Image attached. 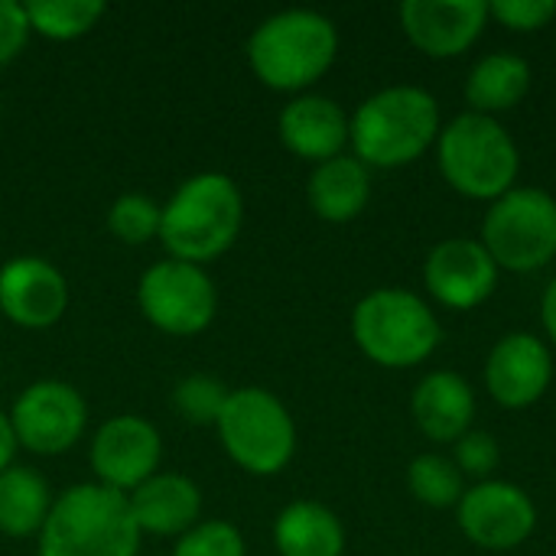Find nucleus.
I'll return each mask as SVG.
<instances>
[{
    "label": "nucleus",
    "instance_id": "1",
    "mask_svg": "<svg viewBox=\"0 0 556 556\" xmlns=\"http://www.w3.org/2000/svg\"><path fill=\"white\" fill-rule=\"evenodd\" d=\"M244 195L228 173L205 169L182 179L163 202L160 241L173 261L212 264L241 235Z\"/></svg>",
    "mask_w": 556,
    "mask_h": 556
},
{
    "label": "nucleus",
    "instance_id": "2",
    "mask_svg": "<svg viewBox=\"0 0 556 556\" xmlns=\"http://www.w3.org/2000/svg\"><path fill=\"white\" fill-rule=\"evenodd\" d=\"M140 541L127 495L98 482H78L52 498L36 538V556H137Z\"/></svg>",
    "mask_w": 556,
    "mask_h": 556
},
{
    "label": "nucleus",
    "instance_id": "3",
    "mask_svg": "<svg viewBox=\"0 0 556 556\" xmlns=\"http://www.w3.org/2000/svg\"><path fill=\"white\" fill-rule=\"evenodd\" d=\"M440 137V104L417 85L375 91L349 117L355 160L378 169H397L420 160Z\"/></svg>",
    "mask_w": 556,
    "mask_h": 556
},
{
    "label": "nucleus",
    "instance_id": "4",
    "mask_svg": "<svg viewBox=\"0 0 556 556\" xmlns=\"http://www.w3.org/2000/svg\"><path fill=\"white\" fill-rule=\"evenodd\" d=\"M244 55L261 85L300 94L332 68L339 33L316 10H280L254 26Z\"/></svg>",
    "mask_w": 556,
    "mask_h": 556
},
{
    "label": "nucleus",
    "instance_id": "5",
    "mask_svg": "<svg viewBox=\"0 0 556 556\" xmlns=\"http://www.w3.org/2000/svg\"><path fill=\"white\" fill-rule=\"evenodd\" d=\"M437 156L443 179L466 199H502L515 189L521 156L511 134L489 114L466 111L440 127Z\"/></svg>",
    "mask_w": 556,
    "mask_h": 556
},
{
    "label": "nucleus",
    "instance_id": "6",
    "mask_svg": "<svg viewBox=\"0 0 556 556\" xmlns=\"http://www.w3.org/2000/svg\"><path fill=\"white\" fill-rule=\"evenodd\" d=\"M352 339L362 355L381 368H414L437 352L443 329L417 293L378 287L358 300L352 313Z\"/></svg>",
    "mask_w": 556,
    "mask_h": 556
},
{
    "label": "nucleus",
    "instance_id": "7",
    "mask_svg": "<svg viewBox=\"0 0 556 556\" xmlns=\"http://www.w3.org/2000/svg\"><path fill=\"white\" fill-rule=\"evenodd\" d=\"M222 450L251 476H280L296 453V424L287 404L267 388H235L215 424Z\"/></svg>",
    "mask_w": 556,
    "mask_h": 556
},
{
    "label": "nucleus",
    "instance_id": "8",
    "mask_svg": "<svg viewBox=\"0 0 556 556\" xmlns=\"http://www.w3.org/2000/svg\"><path fill=\"white\" fill-rule=\"evenodd\" d=\"M482 248L515 274H531L556 257V202L544 189H511L482 222Z\"/></svg>",
    "mask_w": 556,
    "mask_h": 556
},
{
    "label": "nucleus",
    "instance_id": "9",
    "mask_svg": "<svg viewBox=\"0 0 556 556\" xmlns=\"http://www.w3.org/2000/svg\"><path fill=\"white\" fill-rule=\"evenodd\" d=\"M137 306L153 329L189 339L212 326L218 313V290L205 267L166 257L140 274Z\"/></svg>",
    "mask_w": 556,
    "mask_h": 556
},
{
    "label": "nucleus",
    "instance_id": "10",
    "mask_svg": "<svg viewBox=\"0 0 556 556\" xmlns=\"http://www.w3.org/2000/svg\"><path fill=\"white\" fill-rule=\"evenodd\" d=\"M7 414L16 446L36 456L68 453L88 427V404L81 391L59 378H42L23 388Z\"/></svg>",
    "mask_w": 556,
    "mask_h": 556
},
{
    "label": "nucleus",
    "instance_id": "11",
    "mask_svg": "<svg viewBox=\"0 0 556 556\" xmlns=\"http://www.w3.org/2000/svg\"><path fill=\"white\" fill-rule=\"evenodd\" d=\"M163 463V437L156 424L137 414H117L98 427L88 446V466L94 482L130 495L150 476L160 472Z\"/></svg>",
    "mask_w": 556,
    "mask_h": 556
},
{
    "label": "nucleus",
    "instance_id": "12",
    "mask_svg": "<svg viewBox=\"0 0 556 556\" xmlns=\"http://www.w3.org/2000/svg\"><path fill=\"white\" fill-rule=\"evenodd\" d=\"M463 534L485 551H515L538 528V508L531 495L511 482H479L472 485L459 505Z\"/></svg>",
    "mask_w": 556,
    "mask_h": 556
},
{
    "label": "nucleus",
    "instance_id": "13",
    "mask_svg": "<svg viewBox=\"0 0 556 556\" xmlns=\"http://www.w3.org/2000/svg\"><path fill=\"white\" fill-rule=\"evenodd\" d=\"M68 309V280L62 270L39 257L20 254L0 267V313L20 329H49Z\"/></svg>",
    "mask_w": 556,
    "mask_h": 556
},
{
    "label": "nucleus",
    "instance_id": "14",
    "mask_svg": "<svg viewBox=\"0 0 556 556\" xmlns=\"http://www.w3.org/2000/svg\"><path fill=\"white\" fill-rule=\"evenodd\" d=\"M424 283L430 296L450 309L482 306L498 283V264L476 238L440 241L424 261Z\"/></svg>",
    "mask_w": 556,
    "mask_h": 556
},
{
    "label": "nucleus",
    "instance_id": "15",
    "mask_svg": "<svg viewBox=\"0 0 556 556\" xmlns=\"http://www.w3.org/2000/svg\"><path fill=\"white\" fill-rule=\"evenodd\" d=\"M554 378V358L551 349L531 336V332H511L495 342L485 362V388L489 394L508 407L525 410L538 404Z\"/></svg>",
    "mask_w": 556,
    "mask_h": 556
},
{
    "label": "nucleus",
    "instance_id": "16",
    "mask_svg": "<svg viewBox=\"0 0 556 556\" xmlns=\"http://www.w3.org/2000/svg\"><path fill=\"white\" fill-rule=\"evenodd\" d=\"M485 0H404V36L433 59H453L466 52L485 29Z\"/></svg>",
    "mask_w": 556,
    "mask_h": 556
},
{
    "label": "nucleus",
    "instance_id": "17",
    "mask_svg": "<svg viewBox=\"0 0 556 556\" xmlns=\"http://www.w3.org/2000/svg\"><path fill=\"white\" fill-rule=\"evenodd\" d=\"M277 134L293 156L319 166L332 156H342L349 143V114L326 94H296L283 104Z\"/></svg>",
    "mask_w": 556,
    "mask_h": 556
},
{
    "label": "nucleus",
    "instance_id": "18",
    "mask_svg": "<svg viewBox=\"0 0 556 556\" xmlns=\"http://www.w3.org/2000/svg\"><path fill=\"white\" fill-rule=\"evenodd\" d=\"M130 515L140 534L182 538L202 521V489L182 472H156L130 495Z\"/></svg>",
    "mask_w": 556,
    "mask_h": 556
},
{
    "label": "nucleus",
    "instance_id": "19",
    "mask_svg": "<svg viewBox=\"0 0 556 556\" xmlns=\"http://www.w3.org/2000/svg\"><path fill=\"white\" fill-rule=\"evenodd\" d=\"M410 410L424 437L437 443H456L463 433H469V424L476 417V394L463 375L430 371L417 384Z\"/></svg>",
    "mask_w": 556,
    "mask_h": 556
},
{
    "label": "nucleus",
    "instance_id": "20",
    "mask_svg": "<svg viewBox=\"0 0 556 556\" xmlns=\"http://www.w3.org/2000/svg\"><path fill=\"white\" fill-rule=\"evenodd\" d=\"M306 199H309V208L316 212V218L345 225L365 212V205L371 199V173L355 156H345V153L332 156L309 173Z\"/></svg>",
    "mask_w": 556,
    "mask_h": 556
},
{
    "label": "nucleus",
    "instance_id": "21",
    "mask_svg": "<svg viewBox=\"0 0 556 556\" xmlns=\"http://www.w3.org/2000/svg\"><path fill=\"white\" fill-rule=\"evenodd\" d=\"M274 547L280 556H342L345 528L319 502H293L274 521Z\"/></svg>",
    "mask_w": 556,
    "mask_h": 556
},
{
    "label": "nucleus",
    "instance_id": "22",
    "mask_svg": "<svg viewBox=\"0 0 556 556\" xmlns=\"http://www.w3.org/2000/svg\"><path fill=\"white\" fill-rule=\"evenodd\" d=\"M531 65L515 52H492L479 59L466 78V98L476 114H498L521 104L531 91Z\"/></svg>",
    "mask_w": 556,
    "mask_h": 556
},
{
    "label": "nucleus",
    "instance_id": "23",
    "mask_svg": "<svg viewBox=\"0 0 556 556\" xmlns=\"http://www.w3.org/2000/svg\"><path fill=\"white\" fill-rule=\"evenodd\" d=\"M52 508V492L49 482L26 466H10L0 472V534L23 541V538H39L46 518Z\"/></svg>",
    "mask_w": 556,
    "mask_h": 556
},
{
    "label": "nucleus",
    "instance_id": "24",
    "mask_svg": "<svg viewBox=\"0 0 556 556\" xmlns=\"http://www.w3.org/2000/svg\"><path fill=\"white\" fill-rule=\"evenodd\" d=\"M29 33L52 39V42H72L98 26V20L108 13L101 0H29L23 3Z\"/></svg>",
    "mask_w": 556,
    "mask_h": 556
},
{
    "label": "nucleus",
    "instance_id": "25",
    "mask_svg": "<svg viewBox=\"0 0 556 556\" xmlns=\"http://www.w3.org/2000/svg\"><path fill=\"white\" fill-rule=\"evenodd\" d=\"M407 489L427 508H453L466 495L463 472L456 469L453 459H446L440 453H424V456H417L410 463V469H407Z\"/></svg>",
    "mask_w": 556,
    "mask_h": 556
},
{
    "label": "nucleus",
    "instance_id": "26",
    "mask_svg": "<svg viewBox=\"0 0 556 556\" xmlns=\"http://www.w3.org/2000/svg\"><path fill=\"white\" fill-rule=\"evenodd\" d=\"M160 218H163V205L156 199L143 192H124L108 208V231L121 244L140 248L160 238Z\"/></svg>",
    "mask_w": 556,
    "mask_h": 556
},
{
    "label": "nucleus",
    "instance_id": "27",
    "mask_svg": "<svg viewBox=\"0 0 556 556\" xmlns=\"http://www.w3.org/2000/svg\"><path fill=\"white\" fill-rule=\"evenodd\" d=\"M231 388H225L215 375H186L173 388V410L192 427H215Z\"/></svg>",
    "mask_w": 556,
    "mask_h": 556
},
{
    "label": "nucleus",
    "instance_id": "28",
    "mask_svg": "<svg viewBox=\"0 0 556 556\" xmlns=\"http://www.w3.org/2000/svg\"><path fill=\"white\" fill-rule=\"evenodd\" d=\"M169 556H248L244 538L231 521L208 518L176 538Z\"/></svg>",
    "mask_w": 556,
    "mask_h": 556
},
{
    "label": "nucleus",
    "instance_id": "29",
    "mask_svg": "<svg viewBox=\"0 0 556 556\" xmlns=\"http://www.w3.org/2000/svg\"><path fill=\"white\" fill-rule=\"evenodd\" d=\"M456 469L466 472V476H476V479H485L498 469L502 463V450H498V440L492 433H482V430H469L456 440Z\"/></svg>",
    "mask_w": 556,
    "mask_h": 556
},
{
    "label": "nucleus",
    "instance_id": "30",
    "mask_svg": "<svg viewBox=\"0 0 556 556\" xmlns=\"http://www.w3.org/2000/svg\"><path fill=\"white\" fill-rule=\"evenodd\" d=\"M489 16H495L515 33H534L554 20L556 3L554 0H495L489 3Z\"/></svg>",
    "mask_w": 556,
    "mask_h": 556
},
{
    "label": "nucleus",
    "instance_id": "31",
    "mask_svg": "<svg viewBox=\"0 0 556 556\" xmlns=\"http://www.w3.org/2000/svg\"><path fill=\"white\" fill-rule=\"evenodd\" d=\"M29 39V20L23 3L16 0H0V68L10 65Z\"/></svg>",
    "mask_w": 556,
    "mask_h": 556
},
{
    "label": "nucleus",
    "instance_id": "32",
    "mask_svg": "<svg viewBox=\"0 0 556 556\" xmlns=\"http://www.w3.org/2000/svg\"><path fill=\"white\" fill-rule=\"evenodd\" d=\"M16 437H13V427H10V414L0 407V472H7L13 466V456H16Z\"/></svg>",
    "mask_w": 556,
    "mask_h": 556
},
{
    "label": "nucleus",
    "instance_id": "33",
    "mask_svg": "<svg viewBox=\"0 0 556 556\" xmlns=\"http://www.w3.org/2000/svg\"><path fill=\"white\" fill-rule=\"evenodd\" d=\"M541 319H544V329H547V336L554 339V345H556V277L551 280V287L544 290V300H541Z\"/></svg>",
    "mask_w": 556,
    "mask_h": 556
}]
</instances>
